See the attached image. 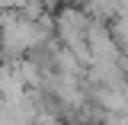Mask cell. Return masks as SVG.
I'll return each instance as SVG.
<instances>
[{
  "label": "cell",
  "mask_w": 128,
  "mask_h": 125,
  "mask_svg": "<svg viewBox=\"0 0 128 125\" xmlns=\"http://www.w3.org/2000/svg\"><path fill=\"white\" fill-rule=\"evenodd\" d=\"M48 19H35L26 13H6L0 23V48L10 58H22L32 48H42L48 39Z\"/></svg>",
  "instance_id": "obj_1"
},
{
  "label": "cell",
  "mask_w": 128,
  "mask_h": 125,
  "mask_svg": "<svg viewBox=\"0 0 128 125\" xmlns=\"http://www.w3.org/2000/svg\"><path fill=\"white\" fill-rule=\"evenodd\" d=\"M0 51H3V48H0Z\"/></svg>",
  "instance_id": "obj_2"
}]
</instances>
